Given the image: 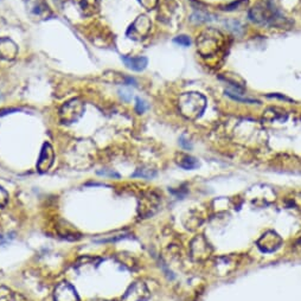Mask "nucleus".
Returning a JSON list of instances; mask_svg holds the SVG:
<instances>
[{
	"label": "nucleus",
	"mask_w": 301,
	"mask_h": 301,
	"mask_svg": "<svg viewBox=\"0 0 301 301\" xmlns=\"http://www.w3.org/2000/svg\"><path fill=\"white\" fill-rule=\"evenodd\" d=\"M178 107L181 115L193 120L203 114L207 107V100L199 92H186L179 97Z\"/></svg>",
	"instance_id": "f257e3e1"
},
{
	"label": "nucleus",
	"mask_w": 301,
	"mask_h": 301,
	"mask_svg": "<svg viewBox=\"0 0 301 301\" xmlns=\"http://www.w3.org/2000/svg\"><path fill=\"white\" fill-rule=\"evenodd\" d=\"M249 19L257 24L277 25L280 21H282V17L270 3H262L250 10Z\"/></svg>",
	"instance_id": "f03ea898"
},
{
	"label": "nucleus",
	"mask_w": 301,
	"mask_h": 301,
	"mask_svg": "<svg viewBox=\"0 0 301 301\" xmlns=\"http://www.w3.org/2000/svg\"><path fill=\"white\" fill-rule=\"evenodd\" d=\"M84 109V104L78 98L67 102L59 111V118H61L62 124H74L78 121L83 115Z\"/></svg>",
	"instance_id": "7ed1b4c3"
},
{
	"label": "nucleus",
	"mask_w": 301,
	"mask_h": 301,
	"mask_svg": "<svg viewBox=\"0 0 301 301\" xmlns=\"http://www.w3.org/2000/svg\"><path fill=\"white\" fill-rule=\"evenodd\" d=\"M211 34H213V29L207 30L200 35V38L197 41L198 51L203 56L214 55L215 52H217L218 46H220V32L215 31V35Z\"/></svg>",
	"instance_id": "20e7f679"
},
{
	"label": "nucleus",
	"mask_w": 301,
	"mask_h": 301,
	"mask_svg": "<svg viewBox=\"0 0 301 301\" xmlns=\"http://www.w3.org/2000/svg\"><path fill=\"white\" fill-rule=\"evenodd\" d=\"M151 21L146 16H139L127 30V36L134 41H140L148 35L151 30Z\"/></svg>",
	"instance_id": "39448f33"
},
{
	"label": "nucleus",
	"mask_w": 301,
	"mask_h": 301,
	"mask_svg": "<svg viewBox=\"0 0 301 301\" xmlns=\"http://www.w3.org/2000/svg\"><path fill=\"white\" fill-rule=\"evenodd\" d=\"M26 8L32 16L41 19H46L52 15L45 0H26Z\"/></svg>",
	"instance_id": "423d86ee"
},
{
	"label": "nucleus",
	"mask_w": 301,
	"mask_h": 301,
	"mask_svg": "<svg viewBox=\"0 0 301 301\" xmlns=\"http://www.w3.org/2000/svg\"><path fill=\"white\" fill-rule=\"evenodd\" d=\"M54 159H55V152L54 148L50 144L45 142L43 145L42 151H41V155H39V159L37 163V168L39 172H46L54 164Z\"/></svg>",
	"instance_id": "0eeeda50"
},
{
	"label": "nucleus",
	"mask_w": 301,
	"mask_h": 301,
	"mask_svg": "<svg viewBox=\"0 0 301 301\" xmlns=\"http://www.w3.org/2000/svg\"><path fill=\"white\" fill-rule=\"evenodd\" d=\"M55 301H78V295L70 283L62 282L55 289Z\"/></svg>",
	"instance_id": "6e6552de"
},
{
	"label": "nucleus",
	"mask_w": 301,
	"mask_h": 301,
	"mask_svg": "<svg viewBox=\"0 0 301 301\" xmlns=\"http://www.w3.org/2000/svg\"><path fill=\"white\" fill-rule=\"evenodd\" d=\"M148 299V290L142 282H137L125 294L122 301H146Z\"/></svg>",
	"instance_id": "1a4fd4ad"
},
{
	"label": "nucleus",
	"mask_w": 301,
	"mask_h": 301,
	"mask_svg": "<svg viewBox=\"0 0 301 301\" xmlns=\"http://www.w3.org/2000/svg\"><path fill=\"white\" fill-rule=\"evenodd\" d=\"M122 62L127 68L132 69L134 71H142L145 70L148 64V59L144 56L139 57H131V56H122Z\"/></svg>",
	"instance_id": "9d476101"
},
{
	"label": "nucleus",
	"mask_w": 301,
	"mask_h": 301,
	"mask_svg": "<svg viewBox=\"0 0 301 301\" xmlns=\"http://www.w3.org/2000/svg\"><path fill=\"white\" fill-rule=\"evenodd\" d=\"M17 55V46L11 39L3 38L0 39V57L6 59H12Z\"/></svg>",
	"instance_id": "9b49d317"
},
{
	"label": "nucleus",
	"mask_w": 301,
	"mask_h": 301,
	"mask_svg": "<svg viewBox=\"0 0 301 301\" xmlns=\"http://www.w3.org/2000/svg\"><path fill=\"white\" fill-rule=\"evenodd\" d=\"M75 3L85 16L92 15L97 10V0H75Z\"/></svg>",
	"instance_id": "f8f14e48"
},
{
	"label": "nucleus",
	"mask_w": 301,
	"mask_h": 301,
	"mask_svg": "<svg viewBox=\"0 0 301 301\" xmlns=\"http://www.w3.org/2000/svg\"><path fill=\"white\" fill-rule=\"evenodd\" d=\"M177 163L181 168H184V170H194V168L199 166V163H198L196 158L191 157V155H187V154H180L179 159L177 160Z\"/></svg>",
	"instance_id": "ddd939ff"
},
{
	"label": "nucleus",
	"mask_w": 301,
	"mask_h": 301,
	"mask_svg": "<svg viewBox=\"0 0 301 301\" xmlns=\"http://www.w3.org/2000/svg\"><path fill=\"white\" fill-rule=\"evenodd\" d=\"M226 94L229 97L233 98V100L237 101V102H243V104H260V101L255 100V98L241 96V95H242V94H239V92H234V91H230V90H226Z\"/></svg>",
	"instance_id": "4468645a"
},
{
	"label": "nucleus",
	"mask_w": 301,
	"mask_h": 301,
	"mask_svg": "<svg viewBox=\"0 0 301 301\" xmlns=\"http://www.w3.org/2000/svg\"><path fill=\"white\" fill-rule=\"evenodd\" d=\"M155 176V172L153 170H145V168H139L135 173L132 174V177H141L146 178V179H151Z\"/></svg>",
	"instance_id": "2eb2a0df"
},
{
	"label": "nucleus",
	"mask_w": 301,
	"mask_h": 301,
	"mask_svg": "<svg viewBox=\"0 0 301 301\" xmlns=\"http://www.w3.org/2000/svg\"><path fill=\"white\" fill-rule=\"evenodd\" d=\"M0 301H13V294L6 287H0Z\"/></svg>",
	"instance_id": "dca6fc26"
},
{
	"label": "nucleus",
	"mask_w": 301,
	"mask_h": 301,
	"mask_svg": "<svg viewBox=\"0 0 301 301\" xmlns=\"http://www.w3.org/2000/svg\"><path fill=\"white\" fill-rule=\"evenodd\" d=\"M148 108V106L146 102L144 100H141L140 97H137V104H135V111L138 112L139 114H142L146 112V109Z\"/></svg>",
	"instance_id": "f3484780"
},
{
	"label": "nucleus",
	"mask_w": 301,
	"mask_h": 301,
	"mask_svg": "<svg viewBox=\"0 0 301 301\" xmlns=\"http://www.w3.org/2000/svg\"><path fill=\"white\" fill-rule=\"evenodd\" d=\"M174 43H177V44H179L181 46H190L191 45V39L187 37V36H178V37H176L173 39Z\"/></svg>",
	"instance_id": "a211bd4d"
},
{
	"label": "nucleus",
	"mask_w": 301,
	"mask_h": 301,
	"mask_svg": "<svg viewBox=\"0 0 301 301\" xmlns=\"http://www.w3.org/2000/svg\"><path fill=\"white\" fill-rule=\"evenodd\" d=\"M139 3L146 10H153L158 4V0H139Z\"/></svg>",
	"instance_id": "6ab92c4d"
},
{
	"label": "nucleus",
	"mask_w": 301,
	"mask_h": 301,
	"mask_svg": "<svg viewBox=\"0 0 301 301\" xmlns=\"http://www.w3.org/2000/svg\"><path fill=\"white\" fill-rule=\"evenodd\" d=\"M9 202V193L0 186V208H4Z\"/></svg>",
	"instance_id": "aec40b11"
},
{
	"label": "nucleus",
	"mask_w": 301,
	"mask_h": 301,
	"mask_svg": "<svg viewBox=\"0 0 301 301\" xmlns=\"http://www.w3.org/2000/svg\"><path fill=\"white\" fill-rule=\"evenodd\" d=\"M119 94H120L122 100L126 102H130L132 100V97H133V92L130 90H125V89H122V90L120 89V90H119Z\"/></svg>",
	"instance_id": "412c9836"
},
{
	"label": "nucleus",
	"mask_w": 301,
	"mask_h": 301,
	"mask_svg": "<svg viewBox=\"0 0 301 301\" xmlns=\"http://www.w3.org/2000/svg\"><path fill=\"white\" fill-rule=\"evenodd\" d=\"M180 145L181 146H183L185 150H191V148H192V146H191V144L190 142H186V140H184V137H181L180 138Z\"/></svg>",
	"instance_id": "4be33fe9"
},
{
	"label": "nucleus",
	"mask_w": 301,
	"mask_h": 301,
	"mask_svg": "<svg viewBox=\"0 0 301 301\" xmlns=\"http://www.w3.org/2000/svg\"><path fill=\"white\" fill-rule=\"evenodd\" d=\"M268 97H277V98H281V100L292 101V100H290V98H288V97H286V96H280V95H276V94H274V95H268Z\"/></svg>",
	"instance_id": "5701e85b"
}]
</instances>
